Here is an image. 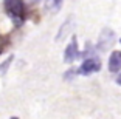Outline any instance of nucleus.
<instances>
[{"label":"nucleus","instance_id":"obj_1","mask_svg":"<svg viewBox=\"0 0 121 119\" xmlns=\"http://www.w3.org/2000/svg\"><path fill=\"white\" fill-rule=\"evenodd\" d=\"M6 12L14 19L17 23H22L25 19V5L23 0H3Z\"/></svg>","mask_w":121,"mask_h":119},{"label":"nucleus","instance_id":"obj_2","mask_svg":"<svg viewBox=\"0 0 121 119\" xmlns=\"http://www.w3.org/2000/svg\"><path fill=\"white\" fill-rule=\"evenodd\" d=\"M99 68H101V60L98 59V57L92 56V57H87V59L81 63L78 73L84 74V76H89V74H92V73L99 71Z\"/></svg>","mask_w":121,"mask_h":119},{"label":"nucleus","instance_id":"obj_8","mask_svg":"<svg viewBox=\"0 0 121 119\" xmlns=\"http://www.w3.org/2000/svg\"><path fill=\"white\" fill-rule=\"evenodd\" d=\"M26 3L28 5H33V3H37V2H39V0H25Z\"/></svg>","mask_w":121,"mask_h":119},{"label":"nucleus","instance_id":"obj_9","mask_svg":"<svg viewBox=\"0 0 121 119\" xmlns=\"http://www.w3.org/2000/svg\"><path fill=\"white\" fill-rule=\"evenodd\" d=\"M117 82H118V84L121 85V77H118V81H117Z\"/></svg>","mask_w":121,"mask_h":119},{"label":"nucleus","instance_id":"obj_6","mask_svg":"<svg viewBox=\"0 0 121 119\" xmlns=\"http://www.w3.org/2000/svg\"><path fill=\"white\" fill-rule=\"evenodd\" d=\"M71 26V19H68L67 22H65L62 26H60V29H59V33H57V37H56V40H62L64 39V36H67L65 33H68V28Z\"/></svg>","mask_w":121,"mask_h":119},{"label":"nucleus","instance_id":"obj_7","mask_svg":"<svg viewBox=\"0 0 121 119\" xmlns=\"http://www.w3.org/2000/svg\"><path fill=\"white\" fill-rule=\"evenodd\" d=\"M62 2H64V0H45V8L50 9V11H56V9L60 8Z\"/></svg>","mask_w":121,"mask_h":119},{"label":"nucleus","instance_id":"obj_3","mask_svg":"<svg viewBox=\"0 0 121 119\" xmlns=\"http://www.w3.org/2000/svg\"><path fill=\"white\" fill-rule=\"evenodd\" d=\"M115 42V33L113 29L110 28H104L99 34V39H98V48L99 49H107L109 46H112Z\"/></svg>","mask_w":121,"mask_h":119},{"label":"nucleus","instance_id":"obj_5","mask_svg":"<svg viewBox=\"0 0 121 119\" xmlns=\"http://www.w3.org/2000/svg\"><path fill=\"white\" fill-rule=\"evenodd\" d=\"M121 70V51H112L109 57V71L110 73H118Z\"/></svg>","mask_w":121,"mask_h":119},{"label":"nucleus","instance_id":"obj_10","mask_svg":"<svg viewBox=\"0 0 121 119\" xmlns=\"http://www.w3.org/2000/svg\"><path fill=\"white\" fill-rule=\"evenodd\" d=\"M120 42H121V40H120Z\"/></svg>","mask_w":121,"mask_h":119},{"label":"nucleus","instance_id":"obj_4","mask_svg":"<svg viewBox=\"0 0 121 119\" xmlns=\"http://www.w3.org/2000/svg\"><path fill=\"white\" fill-rule=\"evenodd\" d=\"M79 56V48H78V39L73 36L70 40V43L67 45V48H65V53H64V60L65 62H73V60L76 59V57Z\"/></svg>","mask_w":121,"mask_h":119}]
</instances>
